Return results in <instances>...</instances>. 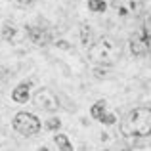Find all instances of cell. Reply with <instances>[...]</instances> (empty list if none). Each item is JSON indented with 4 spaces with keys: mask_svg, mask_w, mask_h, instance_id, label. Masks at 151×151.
Segmentation results:
<instances>
[{
    "mask_svg": "<svg viewBox=\"0 0 151 151\" xmlns=\"http://www.w3.org/2000/svg\"><path fill=\"white\" fill-rule=\"evenodd\" d=\"M113 10H117L119 15L126 17V15H136L144 8V0H111Z\"/></svg>",
    "mask_w": 151,
    "mask_h": 151,
    "instance_id": "obj_6",
    "label": "cell"
},
{
    "mask_svg": "<svg viewBox=\"0 0 151 151\" xmlns=\"http://www.w3.org/2000/svg\"><path fill=\"white\" fill-rule=\"evenodd\" d=\"M33 101L38 109H44V111H58L59 107V101H58V96L52 92L50 88H40L35 92L33 96Z\"/></svg>",
    "mask_w": 151,
    "mask_h": 151,
    "instance_id": "obj_5",
    "label": "cell"
},
{
    "mask_svg": "<svg viewBox=\"0 0 151 151\" xmlns=\"http://www.w3.org/2000/svg\"><path fill=\"white\" fill-rule=\"evenodd\" d=\"M121 55H122L121 42L109 35L98 38V42H94L88 48V59L98 63V65H113Z\"/></svg>",
    "mask_w": 151,
    "mask_h": 151,
    "instance_id": "obj_2",
    "label": "cell"
},
{
    "mask_svg": "<svg viewBox=\"0 0 151 151\" xmlns=\"http://www.w3.org/2000/svg\"><path fill=\"white\" fill-rule=\"evenodd\" d=\"M38 151H48V147H40V149H38Z\"/></svg>",
    "mask_w": 151,
    "mask_h": 151,
    "instance_id": "obj_18",
    "label": "cell"
},
{
    "mask_svg": "<svg viewBox=\"0 0 151 151\" xmlns=\"http://www.w3.org/2000/svg\"><path fill=\"white\" fill-rule=\"evenodd\" d=\"M121 132L126 138L151 136V105H140L128 111L121 121Z\"/></svg>",
    "mask_w": 151,
    "mask_h": 151,
    "instance_id": "obj_1",
    "label": "cell"
},
{
    "mask_svg": "<svg viewBox=\"0 0 151 151\" xmlns=\"http://www.w3.org/2000/svg\"><path fill=\"white\" fill-rule=\"evenodd\" d=\"M94 75H96V78H105V77H107V73L101 69V67H98V69L94 71Z\"/></svg>",
    "mask_w": 151,
    "mask_h": 151,
    "instance_id": "obj_16",
    "label": "cell"
},
{
    "mask_svg": "<svg viewBox=\"0 0 151 151\" xmlns=\"http://www.w3.org/2000/svg\"><path fill=\"white\" fill-rule=\"evenodd\" d=\"M54 142L58 144V147L61 151H73V145H71L69 138L65 136V134H55L54 136Z\"/></svg>",
    "mask_w": 151,
    "mask_h": 151,
    "instance_id": "obj_12",
    "label": "cell"
},
{
    "mask_svg": "<svg viewBox=\"0 0 151 151\" xmlns=\"http://www.w3.org/2000/svg\"><path fill=\"white\" fill-rule=\"evenodd\" d=\"M4 38H6L8 42H19L23 37H27V29L25 31H19L17 25H12V23H6V27H4L2 31Z\"/></svg>",
    "mask_w": 151,
    "mask_h": 151,
    "instance_id": "obj_8",
    "label": "cell"
},
{
    "mask_svg": "<svg viewBox=\"0 0 151 151\" xmlns=\"http://www.w3.org/2000/svg\"><path fill=\"white\" fill-rule=\"evenodd\" d=\"M12 126H14L15 132H19L21 136H35V134L40 132L42 124L33 113H27V111H19L17 115L12 121Z\"/></svg>",
    "mask_w": 151,
    "mask_h": 151,
    "instance_id": "obj_4",
    "label": "cell"
},
{
    "mask_svg": "<svg viewBox=\"0 0 151 151\" xmlns=\"http://www.w3.org/2000/svg\"><path fill=\"white\" fill-rule=\"evenodd\" d=\"M46 128L48 130H59L61 128V121H59V119H50V121L46 122Z\"/></svg>",
    "mask_w": 151,
    "mask_h": 151,
    "instance_id": "obj_15",
    "label": "cell"
},
{
    "mask_svg": "<svg viewBox=\"0 0 151 151\" xmlns=\"http://www.w3.org/2000/svg\"><path fill=\"white\" fill-rule=\"evenodd\" d=\"M88 8H90V12H98V14H101V12H105L107 4L103 2V0H88Z\"/></svg>",
    "mask_w": 151,
    "mask_h": 151,
    "instance_id": "obj_13",
    "label": "cell"
},
{
    "mask_svg": "<svg viewBox=\"0 0 151 151\" xmlns=\"http://www.w3.org/2000/svg\"><path fill=\"white\" fill-rule=\"evenodd\" d=\"M128 46H130V52L138 58H144L151 52V15L145 17L144 25L138 33L130 35L128 38Z\"/></svg>",
    "mask_w": 151,
    "mask_h": 151,
    "instance_id": "obj_3",
    "label": "cell"
},
{
    "mask_svg": "<svg viewBox=\"0 0 151 151\" xmlns=\"http://www.w3.org/2000/svg\"><path fill=\"white\" fill-rule=\"evenodd\" d=\"M100 122H103V124H115V122H117V117H115L113 113H105L100 119Z\"/></svg>",
    "mask_w": 151,
    "mask_h": 151,
    "instance_id": "obj_14",
    "label": "cell"
},
{
    "mask_svg": "<svg viewBox=\"0 0 151 151\" xmlns=\"http://www.w3.org/2000/svg\"><path fill=\"white\" fill-rule=\"evenodd\" d=\"M81 42L86 46V48H90V46L94 44V35H92V27L90 25H82L81 27Z\"/></svg>",
    "mask_w": 151,
    "mask_h": 151,
    "instance_id": "obj_10",
    "label": "cell"
},
{
    "mask_svg": "<svg viewBox=\"0 0 151 151\" xmlns=\"http://www.w3.org/2000/svg\"><path fill=\"white\" fill-rule=\"evenodd\" d=\"M105 107H107V103H105V100H100V101H96L92 105V109H90V115H92L96 121H100V119L105 115Z\"/></svg>",
    "mask_w": 151,
    "mask_h": 151,
    "instance_id": "obj_11",
    "label": "cell"
},
{
    "mask_svg": "<svg viewBox=\"0 0 151 151\" xmlns=\"http://www.w3.org/2000/svg\"><path fill=\"white\" fill-rule=\"evenodd\" d=\"M27 37H29V40L33 42V44H37V46L50 44V35H48V31H46L44 27H37V25L27 27Z\"/></svg>",
    "mask_w": 151,
    "mask_h": 151,
    "instance_id": "obj_7",
    "label": "cell"
},
{
    "mask_svg": "<svg viewBox=\"0 0 151 151\" xmlns=\"http://www.w3.org/2000/svg\"><path fill=\"white\" fill-rule=\"evenodd\" d=\"M17 2H19V4H33L35 0H17Z\"/></svg>",
    "mask_w": 151,
    "mask_h": 151,
    "instance_id": "obj_17",
    "label": "cell"
},
{
    "mask_svg": "<svg viewBox=\"0 0 151 151\" xmlns=\"http://www.w3.org/2000/svg\"><path fill=\"white\" fill-rule=\"evenodd\" d=\"M33 86V82H21V84H17V88L12 92V100L15 103H25L29 100V88Z\"/></svg>",
    "mask_w": 151,
    "mask_h": 151,
    "instance_id": "obj_9",
    "label": "cell"
}]
</instances>
